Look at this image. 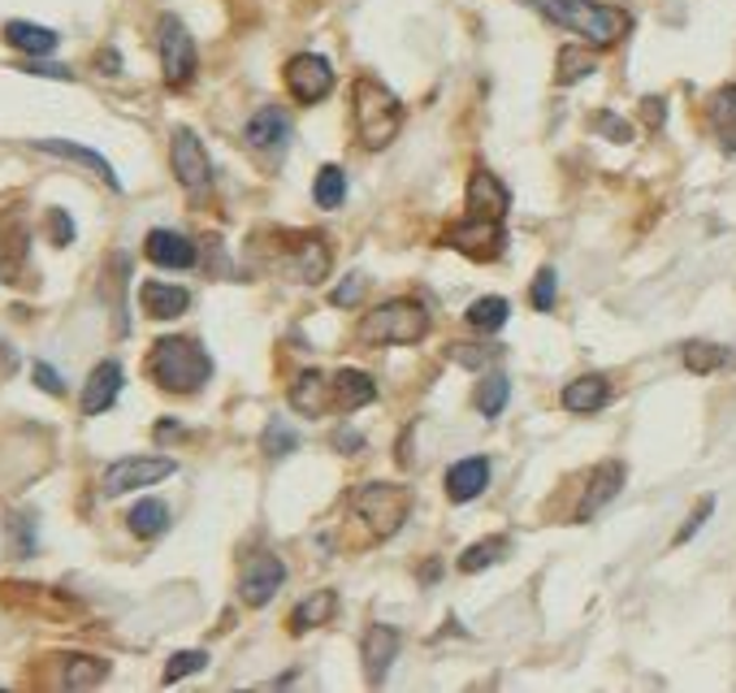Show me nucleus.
Instances as JSON below:
<instances>
[{
    "instance_id": "obj_1",
    "label": "nucleus",
    "mask_w": 736,
    "mask_h": 693,
    "mask_svg": "<svg viewBox=\"0 0 736 693\" xmlns=\"http://www.w3.org/2000/svg\"><path fill=\"white\" fill-rule=\"evenodd\" d=\"M529 4L554 27H568L572 35L589 40L593 49H611L633 31V18L602 0H529Z\"/></svg>"
},
{
    "instance_id": "obj_2",
    "label": "nucleus",
    "mask_w": 736,
    "mask_h": 693,
    "mask_svg": "<svg viewBox=\"0 0 736 693\" xmlns=\"http://www.w3.org/2000/svg\"><path fill=\"white\" fill-rule=\"evenodd\" d=\"M147 377H152L160 391H169V395H196L199 386L212 377V360H208V351H204L196 339L174 334V339L152 343Z\"/></svg>"
},
{
    "instance_id": "obj_3",
    "label": "nucleus",
    "mask_w": 736,
    "mask_h": 693,
    "mask_svg": "<svg viewBox=\"0 0 736 693\" xmlns=\"http://www.w3.org/2000/svg\"><path fill=\"white\" fill-rule=\"evenodd\" d=\"M351 108H355V131H360L364 148L382 152L403 131V100L369 74L351 83Z\"/></svg>"
},
{
    "instance_id": "obj_4",
    "label": "nucleus",
    "mask_w": 736,
    "mask_h": 693,
    "mask_svg": "<svg viewBox=\"0 0 736 693\" xmlns=\"http://www.w3.org/2000/svg\"><path fill=\"white\" fill-rule=\"evenodd\" d=\"M346 507H351V516L369 529L373 542H386V538H394V534L407 525V516H412V490H407V486H394V482H369V486H355V490L346 495Z\"/></svg>"
},
{
    "instance_id": "obj_5",
    "label": "nucleus",
    "mask_w": 736,
    "mask_h": 693,
    "mask_svg": "<svg viewBox=\"0 0 736 693\" xmlns=\"http://www.w3.org/2000/svg\"><path fill=\"white\" fill-rule=\"evenodd\" d=\"M429 334V312L416 299H391L377 303L360 321V343L369 346H412Z\"/></svg>"
},
{
    "instance_id": "obj_6",
    "label": "nucleus",
    "mask_w": 736,
    "mask_h": 693,
    "mask_svg": "<svg viewBox=\"0 0 736 693\" xmlns=\"http://www.w3.org/2000/svg\"><path fill=\"white\" fill-rule=\"evenodd\" d=\"M174 473H178V459H169V455H126V459L104 468L100 490L108 498H117L131 495V490H147V486H156V482H165Z\"/></svg>"
},
{
    "instance_id": "obj_7",
    "label": "nucleus",
    "mask_w": 736,
    "mask_h": 693,
    "mask_svg": "<svg viewBox=\"0 0 736 693\" xmlns=\"http://www.w3.org/2000/svg\"><path fill=\"white\" fill-rule=\"evenodd\" d=\"M156 44H160V70H165V83L174 87V92H183L191 79H196V40H191V31L174 18V13H165L160 18V31H156Z\"/></svg>"
},
{
    "instance_id": "obj_8",
    "label": "nucleus",
    "mask_w": 736,
    "mask_h": 693,
    "mask_svg": "<svg viewBox=\"0 0 736 693\" xmlns=\"http://www.w3.org/2000/svg\"><path fill=\"white\" fill-rule=\"evenodd\" d=\"M507 244V235H502V221H490V217H464V221H455V226H446L442 230V248H455L464 251V256H473V260H494L498 251Z\"/></svg>"
},
{
    "instance_id": "obj_9",
    "label": "nucleus",
    "mask_w": 736,
    "mask_h": 693,
    "mask_svg": "<svg viewBox=\"0 0 736 693\" xmlns=\"http://www.w3.org/2000/svg\"><path fill=\"white\" fill-rule=\"evenodd\" d=\"M169 165H174V178H178L191 196H204V192L212 187V161H208V152H204L196 131H187V126L174 131Z\"/></svg>"
},
{
    "instance_id": "obj_10",
    "label": "nucleus",
    "mask_w": 736,
    "mask_h": 693,
    "mask_svg": "<svg viewBox=\"0 0 736 693\" xmlns=\"http://www.w3.org/2000/svg\"><path fill=\"white\" fill-rule=\"evenodd\" d=\"M330 265H334V251H330V239H325V235L303 230V235H291V239H287V269H291V278H299L303 287L325 282Z\"/></svg>"
},
{
    "instance_id": "obj_11",
    "label": "nucleus",
    "mask_w": 736,
    "mask_h": 693,
    "mask_svg": "<svg viewBox=\"0 0 736 693\" xmlns=\"http://www.w3.org/2000/svg\"><path fill=\"white\" fill-rule=\"evenodd\" d=\"M287 87H291V96L299 104H317V100L330 96V87H334V65L325 56H317V52H299V56L287 61Z\"/></svg>"
},
{
    "instance_id": "obj_12",
    "label": "nucleus",
    "mask_w": 736,
    "mask_h": 693,
    "mask_svg": "<svg viewBox=\"0 0 736 693\" xmlns=\"http://www.w3.org/2000/svg\"><path fill=\"white\" fill-rule=\"evenodd\" d=\"M287 586V563L269 550H260L256 559H247L243 577H239V598L247 607H269L273 594Z\"/></svg>"
},
{
    "instance_id": "obj_13",
    "label": "nucleus",
    "mask_w": 736,
    "mask_h": 693,
    "mask_svg": "<svg viewBox=\"0 0 736 693\" xmlns=\"http://www.w3.org/2000/svg\"><path fill=\"white\" fill-rule=\"evenodd\" d=\"M624 477H629V468L620 464V459H607V464H598L593 473H589V490L585 498H581V507H577V525H585V520H593L611 498L624 490Z\"/></svg>"
},
{
    "instance_id": "obj_14",
    "label": "nucleus",
    "mask_w": 736,
    "mask_h": 693,
    "mask_svg": "<svg viewBox=\"0 0 736 693\" xmlns=\"http://www.w3.org/2000/svg\"><path fill=\"white\" fill-rule=\"evenodd\" d=\"M398 645H403V638H398V629H391V624H369V629H364L360 654H364L369 685H382V681H386V672H391Z\"/></svg>"
},
{
    "instance_id": "obj_15",
    "label": "nucleus",
    "mask_w": 736,
    "mask_h": 693,
    "mask_svg": "<svg viewBox=\"0 0 736 693\" xmlns=\"http://www.w3.org/2000/svg\"><path fill=\"white\" fill-rule=\"evenodd\" d=\"M122 364L117 360H100L96 369L87 373V386H83V399H79V407H83V416H100V412H108L117 395H122Z\"/></svg>"
},
{
    "instance_id": "obj_16",
    "label": "nucleus",
    "mask_w": 736,
    "mask_h": 693,
    "mask_svg": "<svg viewBox=\"0 0 736 693\" xmlns=\"http://www.w3.org/2000/svg\"><path fill=\"white\" fill-rule=\"evenodd\" d=\"M507 208H511V192L494 178L486 165H477V169H473V178H468V213H473V217L502 221V217H507Z\"/></svg>"
},
{
    "instance_id": "obj_17",
    "label": "nucleus",
    "mask_w": 736,
    "mask_h": 693,
    "mask_svg": "<svg viewBox=\"0 0 736 693\" xmlns=\"http://www.w3.org/2000/svg\"><path fill=\"white\" fill-rule=\"evenodd\" d=\"M243 139L260 152H282L291 144V117H287L282 108H273V104H269V108H256V113L247 117Z\"/></svg>"
},
{
    "instance_id": "obj_18",
    "label": "nucleus",
    "mask_w": 736,
    "mask_h": 693,
    "mask_svg": "<svg viewBox=\"0 0 736 693\" xmlns=\"http://www.w3.org/2000/svg\"><path fill=\"white\" fill-rule=\"evenodd\" d=\"M330 399H334V377H325L321 369H303L291 382V407L299 416H308V421L325 416Z\"/></svg>"
},
{
    "instance_id": "obj_19",
    "label": "nucleus",
    "mask_w": 736,
    "mask_h": 693,
    "mask_svg": "<svg viewBox=\"0 0 736 693\" xmlns=\"http://www.w3.org/2000/svg\"><path fill=\"white\" fill-rule=\"evenodd\" d=\"M144 256L152 265H160V269H191L199 260L196 244L187 235H178V230H152L144 239Z\"/></svg>"
},
{
    "instance_id": "obj_20",
    "label": "nucleus",
    "mask_w": 736,
    "mask_h": 693,
    "mask_svg": "<svg viewBox=\"0 0 736 693\" xmlns=\"http://www.w3.org/2000/svg\"><path fill=\"white\" fill-rule=\"evenodd\" d=\"M35 148L49 152V156H61V161H74V165L92 169V174H96L108 192H122V178H117V169H113V165H108L100 152L83 148V144H70V139H35Z\"/></svg>"
},
{
    "instance_id": "obj_21",
    "label": "nucleus",
    "mask_w": 736,
    "mask_h": 693,
    "mask_svg": "<svg viewBox=\"0 0 736 693\" xmlns=\"http://www.w3.org/2000/svg\"><path fill=\"white\" fill-rule=\"evenodd\" d=\"M486 486H490V459L486 455H468V459L450 464V473H446V495H450V503H473Z\"/></svg>"
},
{
    "instance_id": "obj_22",
    "label": "nucleus",
    "mask_w": 736,
    "mask_h": 693,
    "mask_svg": "<svg viewBox=\"0 0 736 693\" xmlns=\"http://www.w3.org/2000/svg\"><path fill=\"white\" fill-rule=\"evenodd\" d=\"M139 303L152 321H174L191 308V291L187 287H174V282H144L139 287Z\"/></svg>"
},
{
    "instance_id": "obj_23",
    "label": "nucleus",
    "mask_w": 736,
    "mask_h": 693,
    "mask_svg": "<svg viewBox=\"0 0 736 693\" xmlns=\"http://www.w3.org/2000/svg\"><path fill=\"white\" fill-rule=\"evenodd\" d=\"M104 681H108V659H96V654L61 659V690H96Z\"/></svg>"
},
{
    "instance_id": "obj_24",
    "label": "nucleus",
    "mask_w": 736,
    "mask_h": 693,
    "mask_svg": "<svg viewBox=\"0 0 736 693\" xmlns=\"http://www.w3.org/2000/svg\"><path fill=\"white\" fill-rule=\"evenodd\" d=\"M611 403V382L602 377V373H585V377H577L572 386H563V407L568 412H598V407H607Z\"/></svg>"
},
{
    "instance_id": "obj_25",
    "label": "nucleus",
    "mask_w": 736,
    "mask_h": 693,
    "mask_svg": "<svg viewBox=\"0 0 736 693\" xmlns=\"http://www.w3.org/2000/svg\"><path fill=\"white\" fill-rule=\"evenodd\" d=\"M4 44L27 52V56H52L61 40H56V31L35 27V22H4Z\"/></svg>"
},
{
    "instance_id": "obj_26",
    "label": "nucleus",
    "mask_w": 736,
    "mask_h": 693,
    "mask_svg": "<svg viewBox=\"0 0 736 693\" xmlns=\"http://www.w3.org/2000/svg\"><path fill=\"white\" fill-rule=\"evenodd\" d=\"M373 399H377V382H373L369 373H360V369H339V373H334V403H339L343 412L369 407Z\"/></svg>"
},
{
    "instance_id": "obj_27",
    "label": "nucleus",
    "mask_w": 736,
    "mask_h": 693,
    "mask_svg": "<svg viewBox=\"0 0 736 693\" xmlns=\"http://www.w3.org/2000/svg\"><path fill=\"white\" fill-rule=\"evenodd\" d=\"M334 616H339V594L334 590H317V594H308L291 611V629L294 633H308V629H321Z\"/></svg>"
},
{
    "instance_id": "obj_28",
    "label": "nucleus",
    "mask_w": 736,
    "mask_h": 693,
    "mask_svg": "<svg viewBox=\"0 0 736 693\" xmlns=\"http://www.w3.org/2000/svg\"><path fill=\"white\" fill-rule=\"evenodd\" d=\"M126 525H131L135 538H160V534L169 529V507H165L160 498H139V503L131 507Z\"/></svg>"
},
{
    "instance_id": "obj_29",
    "label": "nucleus",
    "mask_w": 736,
    "mask_h": 693,
    "mask_svg": "<svg viewBox=\"0 0 736 693\" xmlns=\"http://www.w3.org/2000/svg\"><path fill=\"white\" fill-rule=\"evenodd\" d=\"M507 312H511V303L502 296H486V299H477L464 317H468V325L473 330H481V334H498L502 325H507Z\"/></svg>"
},
{
    "instance_id": "obj_30",
    "label": "nucleus",
    "mask_w": 736,
    "mask_h": 693,
    "mask_svg": "<svg viewBox=\"0 0 736 693\" xmlns=\"http://www.w3.org/2000/svg\"><path fill=\"white\" fill-rule=\"evenodd\" d=\"M598 70V61H593V52L585 49H563L559 52V65H554V83L559 87H572V83H581Z\"/></svg>"
},
{
    "instance_id": "obj_31",
    "label": "nucleus",
    "mask_w": 736,
    "mask_h": 693,
    "mask_svg": "<svg viewBox=\"0 0 736 693\" xmlns=\"http://www.w3.org/2000/svg\"><path fill=\"white\" fill-rule=\"evenodd\" d=\"M724 360H728V346L724 343H706V339H693V343H685V369L688 373H715Z\"/></svg>"
},
{
    "instance_id": "obj_32",
    "label": "nucleus",
    "mask_w": 736,
    "mask_h": 693,
    "mask_svg": "<svg viewBox=\"0 0 736 693\" xmlns=\"http://www.w3.org/2000/svg\"><path fill=\"white\" fill-rule=\"evenodd\" d=\"M507 399H511V382L498 373V377H486L477 391H473V403H477V412L481 416H490V421H498V412L507 407Z\"/></svg>"
},
{
    "instance_id": "obj_33",
    "label": "nucleus",
    "mask_w": 736,
    "mask_h": 693,
    "mask_svg": "<svg viewBox=\"0 0 736 693\" xmlns=\"http://www.w3.org/2000/svg\"><path fill=\"white\" fill-rule=\"evenodd\" d=\"M312 199L321 204V208H339L346 199V178L339 165H325L321 174H317V183H312Z\"/></svg>"
},
{
    "instance_id": "obj_34",
    "label": "nucleus",
    "mask_w": 736,
    "mask_h": 693,
    "mask_svg": "<svg viewBox=\"0 0 736 693\" xmlns=\"http://www.w3.org/2000/svg\"><path fill=\"white\" fill-rule=\"evenodd\" d=\"M502 550H507V542L502 538H486V542H473L464 555H459V572H486L490 563H498L502 559Z\"/></svg>"
},
{
    "instance_id": "obj_35",
    "label": "nucleus",
    "mask_w": 736,
    "mask_h": 693,
    "mask_svg": "<svg viewBox=\"0 0 736 693\" xmlns=\"http://www.w3.org/2000/svg\"><path fill=\"white\" fill-rule=\"evenodd\" d=\"M498 355H502V346H494V343H455L450 346V360L464 364V369H490Z\"/></svg>"
},
{
    "instance_id": "obj_36",
    "label": "nucleus",
    "mask_w": 736,
    "mask_h": 693,
    "mask_svg": "<svg viewBox=\"0 0 736 693\" xmlns=\"http://www.w3.org/2000/svg\"><path fill=\"white\" fill-rule=\"evenodd\" d=\"M208 668V654L204 650H178L169 663H165V685H174V681H183V676H191V672H204Z\"/></svg>"
},
{
    "instance_id": "obj_37",
    "label": "nucleus",
    "mask_w": 736,
    "mask_h": 693,
    "mask_svg": "<svg viewBox=\"0 0 736 693\" xmlns=\"http://www.w3.org/2000/svg\"><path fill=\"white\" fill-rule=\"evenodd\" d=\"M554 296H559V278H554V269L546 265V269H538V278H533L529 303H533L538 312H550V308H554Z\"/></svg>"
},
{
    "instance_id": "obj_38",
    "label": "nucleus",
    "mask_w": 736,
    "mask_h": 693,
    "mask_svg": "<svg viewBox=\"0 0 736 693\" xmlns=\"http://www.w3.org/2000/svg\"><path fill=\"white\" fill-rule=\"evenodd\" d=\"M711 122L719 131H733L736 126V87H719L715 100H711Z\"/></svg>"
},
{
    "instance_id": "obj_39",
    "label": "nucleus",
    "mask_w": 736,
    "mask_h": 693,
    "mask_svg": "<svg viewBox=\"0 0 736 693\" xmlns=\"http://www.w3.org/2000/svg\"><path fill=\"white\" fill-rule=\"evenodd\" d=\"M9 538H13L18 559L35 555V520H31V516H13V525H9Z\"/></svg>"
},
{
    "instance_id": "obj_40",
    "label": "nucleus",
    "mask_w": 736,
    "mask_h": 693,
    "mask_svg": "<svg viewBox=\"0 0 736 693\" xmlns=\"http://www.w3.org/2000/svg\"><path fill=\"white\" fill-rule=\"evenodd\" d=\"M294 446H299V438H294L287 425H269V430H265V455H269V459L291 455Z\"/></svg>"
},
{
    "instance_id": "obj_41",
    "label": "nucleus",
    "mask_w": 736,
    "mask_h": 693,
    "mask_svg": "<svg viewBox=\"0 0 736 693\" xmlns=\"http://www.w3.org/2000/svg\"><path fill=\"white\" fill-rule=\"evenodd\" d=\"M711 511H715V498L706 495V498H702V503H697V507H693V516H688L685 525H681V534H676V538H672V542H676V546H685L688 538H697V529H702V525H706V520H711Z\"/></svg>"
},
{
    "instance_id": "obj_42",
    "label": "nucleus",
    "mask_w": 736,
    "mask_h": 693,
    "mask_svg": "<svg viewBox=\"0 0 736 693\" xmlns=\"http://www.w3.org/2000/svg\"><path fill=\"white\" fill-rule=\"evenodd\" d=\"M49 221H52V244L56 248H70L74 244V221L65 208H49Z\"/></svg>"
},
{
    "instance_id": "obj_43",
    "label": "nucleus",
    "mask_w": 736,
    "mask_h": 693,
    "mask_svg": "<svg viewBox=\"0 0 736 693\" xmlns=\"http://www.w3.org/2000/svg\"><path fill=\"white\" fill-rule=\"evenodd\" d=\"M31 373H35V382H40V391H49V395H61V391H65L61 373H56L52 364H44V360H35V364H31Z\"/></svg>"
},
{
    "instance_id": "obj_44",
    "label": "nucleus",
    "mask_w": 736,
    "mask_h": 693,
    "mask_svg": "<svg viewBox=\"0 0 736 693\" xmlns=\"http://www.w3.org/2000/svg\"><path fill=\"white\" fill-rule=\"evenodd\" d=\"M593 126H598V131H602V135H611V139H615V144H629V139H633V131H629V122H620V117H615V113H602V117H598V122H593Z\"/></svg>"
},
{
    "instance_id": "obj_45",
    "label": "nucleus",
    "mask_w": 736,
    "mask_h": 693,
    "mask_svg": "<svg viewBox=\"0 0 736 693\" xmlns=\"http://www.w3.org/2000/svg\"><path fill=\"white\" fill-rule=\"evenodd\" d=\"M364 296V278H360V273H351V278H343V287H339V291H334V303H339V308H351V303H355V299Z\"/></svg>"
},
{
    "instance_id": "obj_46",
    "label": "nucleus",
    "mask_w": 736,
    "mask_h": 693,
    "mask_svg": "<svg viewBox=\"0 0 736 693\" xmlns=\"http://www.w3.org/2000/svg\"><path fill=\"white\" fill-rule=\"evenodd\" d=\"M27 74H40V79H61V83H70V79H74V70H70V65H49V61H40V56H31Z\"/></svg>"
},
{
    "instance_id": "obj_47",
    "label": "nucleus",
    "mask_w": 736,
    "mask_h": 693,
    "mask_svg": "<svg viewBox=\"0 0 736 693\" xmlns=\"http://www.w3.org/2000/svg\"><path fill=\"white\" fill-rule=\"evenodd\" d=\"M641 108H645V122H650V126H663V100H645Z\"/></svg>"
},
{
    "instance_id": "obj_48",
    "label": "nucleus",
    "mask_w": 736,
    "mask_h": 693,
    "mask_svg": "<svg viewBox=\"0 0 736 693\" xmlns=\"http://www.w3.org/2000/svg\"><path fill=\"white\" fill-rule=\"evenodd\" d=\"M728 148H733V152H736V139H733V144H728Z\"/></svg>"
}]
</instances>
